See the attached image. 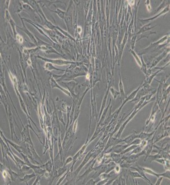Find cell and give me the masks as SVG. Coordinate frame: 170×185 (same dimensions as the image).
Returning a JSON list of instances; mask_svg holds the SVG:
<instances>
[{"label": "cell", "instance_id": "obj_1", "mask_svg": "<svg viewBox=\"0 0 170 185\" xmlns=\"http://www.w3.org/2000/svg\"><path fill=\"white\" fill-rule=\"evenodd\" d=\"M169 43V35L167 34L165 35L162 38H160L158 41L152 43L148 47L144 49L143 50L141 51L139 53V56H142L143 55L148 53L149 51L151 52H155L159 50L160 49L165 47L166 45L168 44Z\"/></svg>", "mask_w": 170, "mask_h": 185}, {"label": "cell", "instance_id": "obj_2", "mask_svg": "<svg viewBox=\"0 0 170 185\" xmlns=\"http://www.w3.org/2000/svg\"><path fill=\"white\" fill-rule=\"evenodd\" d=\"M38 59H40L42 61L46 62H50L53 65H57V66H67V65H71V64H76V62L74 61H67L62 59H49L43 57L42 56H40L38 55L37 56Z\"/></svg>", "mask_w": 170, "mask_h": 185}, {"label": "cell", "instance_id": "obj_3", "mask_svg": "<svg viewBox=\"0 0 170 185\" xmlns=\"http://www.w3.org/2000/svg\"><path fill=\"white\" fill-rule=\"evenodd\" d=\"M90 120H89V133L88 136L89 135V132H90L91 124V122L93 120L94 118L96 117L97 120H98L97 113L96 110V95H92L91 91V114H90Z\"/></svg>", "mask_w": 170, "mask_h": 185}, {"label": "cell", "instance_id": "obj_4", "mask_svg": "<svg viewBox=\"0 0 170 185\" xmlns=\"http://www.w3.org/2000/svg\"><path fill=\"white\" fill-rule=\"evenodd\" d=\"M22 125H23L24 129L21 132L22 141L25 142L26 143H28L30 146H32L34 147L33 143L32 142V139H31L30 134V131H29L30 125H27V126H25V127L23 124H22Z\"/></svg>", "mask_w": 170, "mask_h": 185}, {"label": "cell", "instance_id": "obj_5", "mask_svg": "<svg viewBox=\"0 0 170 185\" xmlns=\"http://www.w3.org/2000/svg\"><path fill=\"white\" fill-rule=\"evenodd\" d=\"M64 21L67 25V28L69 31L70 29L73 28V19H72V7H71V3L67 9V11L66 12V16L64 19Z\"/></svg>", "mask_w": 170, "mask_h": 185}, {"label": "cell", "instance_id": "obj_6", "mask_svg": "<svg viewBox=\"0 0 170 185\" xmlns=\"http://www.w3.org/2000/svg\"><path fill=\"white\" fill-rule=\"evenodd\" d=\"M61 83L62 85H64L67 88V90L70 93L71 95L73 98L77 97L78 95L79 94H77L75 93V91L76 87H77V86L78 84L77 82H75L74 80H71V81H69V82H61Z\"/></svg>", "mask_w": 170, "mask_h": 185}, {"label": "cell", "instance_id": "obj_7", "mask_svg": "<svg viewBox=\"0 0 170 185\" xmlns=\"http://www.w3.org/2000/svg\"><path fill=\"white\" fill-rule=\"evenodd\" d=\"M1 137L4 141H5L6 143H7L9 144H10V146H11L12 147H14L17 152H19L20 154V155L22 154H25L27 155V148H24V147H22V146H21L20 145H18V144H16L14 143H13L12 141L10 140V139L6 138L4 136L3 132L1 130Z\"/></svg>", "mask_w": 170, "mask_h": 185}, {"label": "cell", "instance_id": "obj_8", "mask_svg": "<svg viewBox=\"0 0 170 185\" xmlns=\"http://www.w3.org/2000/svg\"><path fill=\"white\" fill-rule=\"evenodd\" d=\"M141 169H142V170L144 171L145 173H147L149 175H153L154 177H156V178H158L160 177H163V178H166L168 179H170V171L169 170H167L166 171H165V172L162 173H157L155 172L154 170H152L150 169L149 168H147V167H141Z\"/></svg>", "mask_w": 170, "mask_h": 185}, {"label": "cell", "instance_id": "obj_9", "mask_svg": "<svg viewBox=\"0 0 170 185\" xmlns=\"http://www.w3.org/2000/svg\"><path fill=\"white\" fill-rule=\"evenodd\" d=\"M168 53H169V46L165 49V50L163 52H162L161 55L154 58V59L151 63V65L150 66L149 69L152 70V68H154L155 67H156V66L158 64V63H160L161 61H162L163 59L167 56V55Z\"/></svg>", "mask_w": 170, "mask_h": 185}, {"label": "cell", "instance_id": "obj_10", "mask_svg": "<svg viewBox=\"0 0 170 185\" xmlns=\"http://www.w3.org/2000/svg\"><path fill=\"white\" fill-rule=\"evenodd\" d=\"M169 11V4H168V5H167L166 7H165L163 10L160 12L159 13H158L157 14H156L155 16H153V17H152L150 18H148V19H139V21H140L142 24H143L144 25H146V24H149V22H152V21L156 19V18H158L160 16H162L163 14H166V13H167Z\"/></svg>", "mask_w": 170, "mask_h": 185}, {"label": "cell", "instance_id": "obj_11", "mask_svg": "<svg viewBox=\"0 0 170 185\" xmlns=\"http://www.w3.org/2000/svg\"><path fill=\"white\" fill-rule=\"evenodd\" d=\"M50 85H51V87L52 88H57V89H59V90H61V91L62 93H64V94H66V95H67L68 96H69L71 99H73L72 96H71V95L70 93L68 91V90H67V89H65V88H62V87H61V86L57 83V81L54 79V78L53 76H51V77H50Z\"/></svg>", "mask_w": 170, "mask_h": 185}, {"label": "cell", "instance_id": "obj_12", "mask_svg": "<svg viewBox=\"0 0 170 185\" xmlns=\"http://www.w3.org/2000/svg\"><path fill=\"white\" fill-rule=\"evenodd\" d=\"M107 169V165L105 164H102L97 165V167L95 166L94 167L93 171H95V173L92 176L91 178L95 179V178L99 177V176L102 173L106 172Z\"/></svg>", "mask_w": 170, "mask_h": 185}, {"label": "cell", "instance_id": "obj_13", "mask_svg": "<svg viewBox=\"0 0 170 185\" xmlns=\"http://www.w3.org/2000/svg\"><path fill=\"white\" fill-rule=\"evenodd\" d=\"M120 143H122V139L117 138L113 137H110L108 141H107V143L106 144L105 147L104 148V150H103L102 152L105 153L107 150H109L110 147L114 146L115 145H117V144H118Z\"/></svg>", "mask_w": 170, "mask_h": 185}, {"label": "cell", "instance_id": "obj_14", "mask_svg": "<svg viewBox=\"0 0 170 185\" xmlns=\"http://www.w3.org/2000/svg\"><path fill=\"white\" fill-rule=\"evenodd\" d=\"M1 175L2 177L4 180V182H5L6 184H10L11 182L12 181L11 175L9 173V171L7 169V167H6L3 164H1Z\"/></svg>", "mask_w": 170, "mask_h": 185}, {"label": "cell", "instance_id": "obj_15", "mask_svg": "<svg viewBox=\"0 0 170 185\" xmlns=\"http://www.w3.org/2000/svg\"><path fill=\"white\" fill-rule=\"evenodd\" d=\"M19 17L20 18V20H22V25H23V27H17H17L18 29H19L20 30L24 31V32L28 35V37L30 38V39L32 40V41L36 44V46H37V39H36V38H35V36H34L27 29L26 26L25 25L24 20L22 19V18L20 16H19Z\"/></svg>", "mask_w": 170, "mask_h": 185}, {"label": "cell", "instance_id": "obj_16", "mask_svg": "<svg viewBox=\"0 0 170 185\" xmlns=\"http://www.w3.org/2000/svg\"><path fill=\"white\" fill-rule=\"evenodd\" d=\"M6 114L7 116V118L9 120V122H10V128H11V137L12 139H14V135H15V137L16 139H18V138L17 137V135L15 133V130H14V122H12V113L11 112V109L10 108V106H9L8 108V111L6 112Z\"/></svg>", "mask_w": 170, "mask_h": 185}, {"label": "cell", "instance_id": "obj_17", "mask_svg": "<svg viewBox=\"0 0 170 185\" xmlns=\"http://www.w3.org/2000/svg\"><path fill=\"white\" fill-rule=\"evenodd\" d=\"M5 18H6V20L9 22V23L10 24V25H11V26L12 30V31H13V34H14V38H15V37H16L17 34V31H16V24H15V22H14V20L12 19V17L11 16L10 12H9V11H8L7 10H5Z\"/></svg>", "mask_w": 170, "mask_h": 185}, {"label": "cell", "instance_id": "obj_18", "mask_svg": "<svg viewBox=\"0 0 170 185\" xmlns=\"http://www.w3.org/2000/svg\"><path fill=\"white\" fill-rule=\"evenodd\" d=\"M155 132V130H154L152 132L149 133V132H141L139 134H137V138L141 139V140H146L148 141L150 139L153 137L154 134Z\"/></svg>", "mask_w": 170, "mask_h": 185}, {"label": "cell", "instance_id": "obj_19", "mask_svg": "<svg viewBox=\"0 0 170 185\" xmlns=\"http://www.w3.org/2000/svg\"><path fill=\"white\" fill-rule=\"evenodd\" d=\"M136 166H137V167H132V166H131V167H130V169L137 171V172L142 176V177H143V178H144V180H145V181H146L149 184H151V185H153V183L150 182V180L146 177V173H144V171H143L142 169H141V167L139 166V165H137Z\"/></svg>", "mask_w": 170, "mask_h": 185}, {"label": "cell", "instance_id": "obj_20", "mask_svg": "<svg viewBox=\"0 0 170 185\" xmlns=\"http://www.w3.org/2000/svg\"><path fill=\"white\" fill-rule=\"evenodd\" d=\"M119 76H120V82H119V84H118V87H119V92L120 94V96L121 97V99H122V100L123 101L126 96V94H125V92H124V85L123 83L122 76H121V75H120V70H119Z\"/></svg>", "mask_w": 170, "mask_h": 185}, {"label": "cell", "instance_id": "obj_21", "mask_svg": "<svg viewBox=\"0 0 170 185\" xmlns=\"http://www.w3.org/2000/svg\"><path fill=\"white\" fill-rule=\"evenodd\" d=\"M152 24V22H149V24H146V25H143L142 27L139 29V30L136 33V35L137 36L139 35H141V34H142V33H144L145 32H147V31H148L149 30H150L152 29H153L154 27H155L156 25L155 26H153V27H150Z\"/></svg>", "mask_w": 170, "mask_h": 185}, {"label": "cell", "instance_id": "obj_22", "mask_svg": "<svg viewBox=\"0 0 170 185\" xmlns=\"http://www.w3.org/2000/svg\"><path fill=\"white\" fill-rule=\"evenodd\" d=\"M137 134L136 132H134L132 134H131L129 136L126 137V138H124V139H122V143H126V144H129V143H131L133 142L136 138H137Z\"/></svg>", "mask_w": 170, "mask_h": 185}, {"label": "cell", "instance_id": "obj_23", "mask_svg": "<svg viewBox=\"0 0 170 185\" xmlns=\"http://www.w3.org/2000/svg\"><path fill=\"white\" fill-rule=\"evenodd\" d=\"M110 106H111V100H110V102H109V104L108 106H107V107H105V109L104 110V111H103L102 114V115H101V119H99V122H98V123H97V125L101 126V125H102V124L104 123V122L105 119H106L107 114V112H108L109 109V107H110Z\"/></svg>", "mask_w": 170, "mask_h": 185}, {"label": "cell", "instance_id": "obj_24", "mask_svg": "<svg viewBox=\"0 0 170 185\" xmlns=\"http://www.w3.org/2000/svg\"><path fill=\"white\" fill-rule=\"evenodd\" d=\"M109 88H108V89H107V91H106V93H105V96H104V99H103V100H102V106H101V111H100V114H99V117H98L97 122H99V119H101V115H102V112H103V111H104V110L105 109V108L106 102H107V97H108V94H109Z\"/></svg>", "mask_w": 170, "mask_h": 185}, {"label": "cell", "instance_id": "obj_25", "mask_svg": "<svg viewBox=\"0 0 170 185\" xmlns=\"http://www.w3.org/2000/svg\"><path fill=\"white\" fill-rule=\"evenodd\" d=\"M35 177H37V175L35 174V172L32 173H31V174H26L24 176V177H22V178H19V180L21 182H24L26 183V184H28V182L30 181V180Z\"/></svg>", "mask_w": 170, "mask_h": 185}, {"label": "cell", "instance_id": "obj_26", "mask_svg": "<svg viewBox=\"0 0 170 185\" xmlns=\"http://www.w3.org/2000/svg\"><path fill=\"white\" fill-rule=\"evenodd\" d=\"M44 69L49 71V72H51L53 70L61 71V72H65V70L58 69L55 66H54V65L52 64H51V63H50V62H46V64H44Z\"/></svg>", "mask_w": 170, "mask_h": 185}, {"label": "cell", "instance_id": "obj_27", "mask_svg": "<svg viewBox=\"0 0 170 185\" xmlns=\"http://www.w3.org/2000/svg\"><path fill=\"white\" fill-rule=\"evenodd\" d=\"M41 167L44 169H45L46 170V171H48V172L51 173L53 170V167H54L53 162L51 160H48L46 164H42L41 165Z\"/></svg>", "mask_w": 170, "mask_h": 185}, {"label": "cell", "instance_id": "obj_28", "mask_svg": "<svg viewBox=\"0 0 170 185\" xmlns=\"http://www.w3.org/2000/svg\"><path fill=\"white\" fill-rule=\"evenodd\" d=\"M129 51L130 52V53L133 55V56L135 58V59L136 62V63L137 64V65L140 67V68L142 66V62L141 60V58L138 55H137V53L135 51V50H132V49H129Z\"/></svg>", "mask_w": 170, "mask_h": 185}, {"label": "cell", "instance_id": "obj_29", "mask_svg": "<svg viewBox=\"0 0 170 185\" xmlns=\"http://www.w3.org/2000/svg\"><path fill=\"white\" fill-rule=\"evenodd\" d=\"M51 12H53L56 13V14L59 16L61 19L62 20H64L65 16H66V12L62 11L61 10H60L59 8H57L56 11H52V10H50Z\"/></svg>", "mask_w": 170, "mask_h": 185}, {"label": "cell", "instance_id": "obj_30", "mask_svg": "<svg viewBox=\"0 0 170 185\" xmlns=\"http://www.w3.org/2000/svg\"><path fill=\"white\" fill-rule=\"evenodd\" d=\"M69 167H67V166H64L63 165L62 167H59V169L57 170V178L58 177H61L62 175H63L67 171V170L69 169Z\"/></svg>", "mask_w": 170, "mask_h": 185}, {"label": "cell", "instance_id": "obj_31", "mask_svg": "<svg viewBox=\"0 0 170 185\" xmlns=\"http://www.w3.org/2000/svg\"><path fill=\"white\" fill-rule=\"evenodd\" d=\"M159 158H162V156L160 155V154H159L158 152L157 153V154H156L155 155H151V154H150L148 156V157L147 158L145 162H146V160L148 159V162H149V163H151L152 162L154 161L156 159H159Z\"/></svg>", "mask_w": 170, "mask_h": 185}, {"label": "cell", "instance_id": "obj_32", "mask_svg": "<svg viewBox=\"0 0 170 185\" xmlns=\"http://www.w3.org/2000/svg\"><path fill=\"white\" fill-rule=\"evenodd\" d=\"M129 174H130L131 177H132L134 183H135V179H136V178H141V179H142V180H144V178H143V177H142V176H141L139 173L137 171H136V170H135V171H130V170H129Z\"/></svg>", "mask_w": 170, "mask_h": 185}, {"label": "cell", "instance_id": "obj_33", "mask_svg": "<svg viewBox=\"0 0 170 185\" xmlns=\"http://www.w3.org/2000/svg\"><path fill=\"white\" fill-rule=\"evenodd\" d=\"M117 164H116L115 162L114 161H111L110 162H109L108 164H107V170H106V172L107 173H109L110 171H111L112 170H113L115 168V167L116 166V165H117Z\"/></svg>", "mask_w": 170, "mask_h": 185}, {"label": "cell", "instance_id": "obj_34", "mask_svg": "<svg viewBox=\"0 0 170 185\" xmlns=\"http://www.w3.org/2000/svg\"><path fill=\"white\" fill-rule=\"evenodd\" d=\"M137 36L136 34H135V35H133V36L131 38V40H130L131 49H132V50H134V49H135V44L137 42Z\"/></svg>", "mask_w": 170, "mask_h": 185}, {"label": "cell", "instance_id": "obj_35", "mask_svg": "<svg viewBox=\"0 0 170 185\" xmlns=\"http://www.w3.org/2000/svg\"><path fill=\"white\" fill-rule=\"evenodd\" d=\"M109 91H110L111 94H112V96L114 97V99H117V97L120 95V92H119V91H117V90L115 89L112 87H111L109 88Z\"/></svg>", "mask_w": 170, "mask_h": 185}, {"label": "cell", "instance_id": "obj_36", "mask_svg": "<svg viewBox=\"0 0 170 185\" xmlns=\"http://www.w3.org/2000/svg\"><path fill=\"white\" fill-rule=\"evenodd\" d=\"M7 44H8L9 46H12V45L14 44V39L11 37V35L10 33V31H7Z\"/></svg>", "mask_w": 170, "mask_h": 185}, {"label": "cell", "instance_id": "obj_37", "mask_svg": "<svg viewBox=\"0 0 170 185\" xmlns=\"http://www.w3.org/2000/svg\"><path fill=\"white\" fill-rule=\"evenodd\" d=\"M143 150V149L142 147H141L139 146V145H137V147L136 148L134 149V150L131 152L130 154H129L128 156L129 155H131V154H138V153L141 152Z\"/></svg>", "mask_w": 170, "mask_h": 185}, {"label": "cell", "instance_id": "obj_38", "mask_svg": "<svg viewBox=\"0 0 170 185\" xmlns=\"http://www.w3.org/2000/svg\"><path fill=\"white\" fill-rule=\"evenodd\" d=\"M30 170H32V169H31L29 165H23L21 167L20 169V171H21V172L22 173H23L24 174V173H27L29 172V171H30Z\"/></svg>", "mask_w": 170, "mask_h": 185}, {"label": "cell", "instance_id": "obj_39", "mask_svg": "<svg viewBox=\"0 0 170 185\" xmlns=\"http://www.w3.org/2000/svg\"><path fill=\"white\" fill-rule=\"evenodd\" d=\"M69 171H70V167L69 168V169L67 170V171L66 172H65L63 175L62 176L61 178L59 180V181H58V182H57V184H56L57 185H59V184H60L62 182L64 181V180L66 178V177H67V174H68V173L69 172Z\"/></svg>", "mask_w": 170, "mask_h": 185}, {"label": "cell", "instance_id": "obj_40", "mask_svg": "<svg viewBox=\"0 0 170 185\" xmlns=\"http://www.w3.org/2000/svg\"><path fill=\"white\" fill-rule=\"evenodd\" d=\"M99 180H100V178L97 180H95L94 178H91L90 180H89V181L86 183V184H87V185H89V184H90V185H95V184H96L98 182H99Z\"/></svg>", "mask_w": 170, "mask_h": 185}, {"label": "cell", "instance_id": "obj_41", "mask_svg": "<svg viewBox=\"0 0 170 185\" xmlns=\"http://www.w3.org/2000/svg\"><path fill=\"white\" fill-rule=\"evenodd\" d=\"M15 38L16 39L17 41L18 42H19V43H20V44L23 43V42H24V38H23V37H22L20 34L17 33V35H16V37H15Z\"/></svg>", "mask_w": 170, "mask_h": 185}, {"label": "cell", "instance_id": "obj_42", "mask_svg": "<svg viewBox=\"0 0 170 185\" xmlns=\"http://www.w3.org/2000/svg\"><path fill=\"white\" fill-rule=\"evenodd\" d=\"M73 162V157H69L67 158V159L65 160V162H64V166H67V165H68L69 164H70L71 162Z\"/></svg>", "mask_w": 170, "mask_h": 185}, {"label": "cell", "instance_id": "obj_43", "mask_svg": "<svg viewBox=\"0 0 170 185\" xmlns=\"http://www.w3.org/2000/svg\"><path fill=\"white\" fill-rule=\"evenodd\" d=\"M108 180H109L108 178L100 180L96 184H98V185H104V184H106L107 182H108Z\"/></svg>", "mask_w": 170, "mask_h": 185}, {"label": "cell", "instance_id": "obj_44", "mask_svg": "<svg viewBox=\"0 0 170 185\" xmlns=\"http://www.w3.org/2000/svg\"><path fill=\"white\" fill-rule=\"evenodd\" d=\"M41 176L37 175V178H36L35 181V182L33 183V185H35V184H40L39 181H40V180H41Z\"/></svg>", "mask_w": 170, "mask_h": 185}, {"label": "cell", "instance_id": "obj_45", "mask_svg": "<svg viewBox=\"0 0 170 185\" xmlns=\"http://www.w3.org/2000/svg\"><path fill=\"white\" fill-rule=\"evenodd\" d=\"M146 5L147 6V10L149 11H150L152 10V7L150 5V1H146Z\"/></svg>", "mask_w": 170, "mask_h": 185}, {"label": "cell", "instance_id": "obj_46", "mask_svg": "<svg viewBox=\"0 0 170 185\" xmlns=\"http://www.w3.org/2000/svg\"><path fill=\"white\" fill-rule=\"evenodd\" d=\"M163 179V177H160L157 178V181H156V183L155 184V185H160L161 183H162Z\"/></svg>", "mask_w": 170, "mask_h": 185}, {"label": "cell", "instance_id": "obj_47", "mask_svg": "<svg viewBox=\"0 0 170 185\" xmlns=\"http://www.w3.org/2000/svg\"><path fill=\"white\" fill-rule=\"evenodd\" d=\"M77 33H79V34H81L82 33V27H80V26H77Z\"/></svg>", "mask_w": 170, "mask_h": 185}]
</instances>
